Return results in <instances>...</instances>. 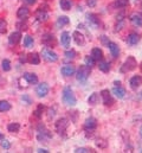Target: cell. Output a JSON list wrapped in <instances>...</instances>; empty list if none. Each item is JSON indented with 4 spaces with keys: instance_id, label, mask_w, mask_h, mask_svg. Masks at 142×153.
Instances as JSON below:
<instances>
[{
    "instance_id": "cell-1",
    "label": "cell",
    "mask_w": 142,
    "mask_h": 153,
    "mask_svg": "<svg viewBox=\"0 0 142 153\" xmlns=\"http://www.w3.org/2000/svg\"><path fill=\"white\" fill-rule=\"evenodd\" d=\"M63 102L65 103V105H68V106H75L76 105V96H75V94L72 93V90H71V88L69 87H65L64 89H63Z\"/></svg>"
},
{
    "instance_id": "cell-2",
    "label": "cell",
    "mask_w": 142,
    "mask_h": 153,
    "mask_svg": "<svg viewBox=\"0 0 142 153\" xmlns=\"http://www.w3.org/2000/svg\"><path fill=\"white\" fill-rule=\"evenodd\" d=\"M136 67H138L136 59H135L133 56H130V57H128V58L126 59V62L123 63V65H122V68H121V73L133 71V70L136 69Z\"/></svg>"
},
{
    "instance_id": "cell-3",
    "label": "cell",
    "mask_w": 142,
    "mask_h": 153,
    "mask_svg": "<svg viewBox=\"0 0 142 153\" xmlns=\"http://www.w3.org/2000/svg\"><path fill=\"white\" fill-rule=\"evenodd\" d=\"M90 71H91V68H89L88 65H81L78 71H77V79L81 81V82H84L88 79V77L90 76Z\"/></svg>"
},
{
    "instance_id": "cell-4",
    "label": "cell",
    "mask_w": 142,
    "mask_h": 153,
    "mask_svg": "<svg viewBox=\"0 0 142 153\" xmlns=\"http://www.w3.org/2000/svg\"><path fill=\"white\" fill-rule=\"evenodd\" d=\"M68 126H69V120H68L67 117L58 119V120L56 121V123H55V128H56V131H57L59 134L65 133V131H67Z\"/></svg>"
},
{
    "instance_id": "cell-5",
    "label": "cell",
    "mask_w": 142,
    "mask_h": 153,
    "mask_svg": "<svg viewBox=\"0 0 142 153\" xmlns=\"http://www.w3.org/2000/svg\"><path fill=\"white\" fill-rule=\"evenodd\" d=\"M47 8H49L47 5H41V6H39V8L37 10V12H36V18H37L39 22H45V20L49 18Z\"/></svg>"
},
{
    "instance_id": "cell-6",
    "label": "cell",
    "mask_w": 142,
    "mask_h": 153,
    "mask_svg": "<svg viewBox=\"0 0 142 153\" xmlns=\"http://www.w3.org/2000/svg\"><path fill=\"white\" fill-rule=\"evenodd\" d=\"M41 56L45 61L47 62H57L58 61V56L56 52H53L52 50L50 49H43L41 50Z\"/></svg>"
},
{
    "instance_id": "cell-7",
    "label": "cell",
    "mask_w": 142,
    "mask_h": 153,
    "mask_svg": "<svg viewBox=\"0 0 142 153\" xmlns=\"http://www.w3.org/2000/svg\"><path fill=\"white\" fill-rule=\"evenodd\" d=\"M101 96H102V101H103L104 106H106V107H111V106L115 103V101H114L112 96L110 95L109 90H106V89L102 90V91H101Z\"/></svg>"
},
{
    "instance_id": "cell-8",
    "label": "cell",
    "mask_w": 142,
    "mask_h": 153,
    "mask_svg": "<svg viewBox=\"0 0 142 153\" xmlns=\"http://www.w3.org/2000/svg\"><path fill=\"white\" fill-rule=\"evenodd\" d=\"M87 19H88L89 24H90L92 27H95V29H97V27L101 25V20H100V18H98L96 14H94V13H89V14H87Z\"/></svg>"
},
{
    "instance_id": "cell-9",
    "label": "cell",
    "mask_w": 142,
    "mask_h": 153,
    "mask_svg": "<svg viewBox=\"0 0 142 153\" xmlns=\"http://www.w3.org/2000/svg\"><path fill=\"white\" fill-rule=\"evenodd\" d=\"M41 42H43V44L46 45V46H52V48H53V46L56 45V38H55V36H53V35H50V33L44 35L43 38H41Z\"/></svg>"
},
{
    "instance_id": "cell-10",
    "label": "cell",
    "mask_w": 142,
    "mask_h": 153,
    "mask_svg": "<svg viewBox=\"0 0 142 153\" xmlns=\"http://www.w3.org/2000/svg\"><path fill=\"white\" fill-rule=\"evenodd\" d=\"M47 93H49V85H47V83L43 82V83H40V84L37 87V95H38L39 97L46 96Z\"/></svg>"
},
{
    "instance_id": "cell-11",
    "label": "cell",
    "mask_w": 142,
    "mask_h": 153,
    "mask_svg": "<svg viewBox=\"0 0 142 153\" xmlns=\"http://www.w3.org/2000/svg\"><path fill=\"white\" fill-rule=\"evenodd\" d=\"M97 127V120L95 117H88L84 122V128L85 129H89V131H92Z\"/></svg>"
},
{
    "instance_id": "cell-12",
    "label": "cell",
    "mask_w": 142,
    "mask_h": 153,
    "mask_svg": "<svg viewBox=\"0 0 142 153\" xmlns=\"http://www.w3.org/2000/svg\"><path fill=\"white\" fill-rule=\"evenodd\" d=\"M129 84H130V88L133 90H136L139 87H141L142 84V77L141 76H133L129 81Z\"/></svg>"
},
{
    "instance_id": "cell-13",
    "label": "cell",
    "mask_w": 142,
    "mask_h": 153,
    "mask_svg": "<svg viewBox=\"0 0 142 153\" xmlns=\"http://www.w3.org/2000/svg\"><path fill=\"white\" fill-rule=\"evenodd\" d=\"M20 39H21V33L18 32V31H16V32H12V33L10 35V37H8V43H10L11 45H17V44L20 42Z\"/></svg>"
},
{
    "instance_id": "cell-14",
    "label": "cell",
    "mask_w": 142,
    "mask_h": 153,
    "mask_svg": "<svg viewBox=\"0 0 142 153\" xmlns=\"http://www.w3.org/2000/svg\"><path fill=\"white\" fill-rule=\"evenodd\" d=\"M108 48H109V50H110V52H111V56H112L114 58H117L118 55H120V48H118V45H117L116 43L109 42Z\"/></svg>"
},
{
    "instance_id": "cell-15",
    "label": "cell",
    "mask_w": 142,
    "mask_h": 153,
    "mask_svg": "<svg viewBox=\"0 0 142 153\" xmlns=\"http://www.w3.org/2000/svg\"><path fill=\"white\" fill-rule=\"evenodd\" d=\"M29 16H30V10H29L27 7H25V6L20 7V8L18 10V12H17V17H18L20 20L26 19Z\"/></svg>"
},
{
    "instance_id": "cell-16",
    "label": "cell",
    "mask_w": 142,
    "mask_h": 153,
    "mask_svg": "<svg viewBox=\"0 0 142 153\" xmlns=\"http://www.w3.org/2000/svg\"><path fill=\"white\" fill-rule=\"evenodd\" d=\"M130 22L135 25V26H142V14L141 13H133L130 16Z\"/></svg>"
},
{
    "instance_id": "cell-17",
    "label": "cell",
    "mask_w": 142,
    "mask_h": 153,
    "mask_svg": "<svg viewBox=\"0 0 142 153\" xmlns=\"http://www.w3.org/2000/svg\"><path fill=\"white\" fill-rule=\"evenodd\" d=\"M112 93L116 95V97H118V99H123L124 96H126V90H124V88H122L120 84H116L114 88H112Z\"/></svg>"
},
{
    "instance_id": "cell-18",
    "label": "cell",
    "mask_w": 142,
    "mask_h": 153,
    "mask_svg": "<svg viewBox=\"0 0 142 153\" xmlns=\"http://www.w3.org/2000/svg\"><path fill=\"white\" fill-rule=\"evenodd\" d=\"M139 42H140V35L139 33H135V32H132L128 36V38H127V43L129 45H136Z\"/></svg>"
},
{
    "instance_id": "cell-19",
    "label": "cell",
    "mask_w": 142,
    "mask_h": 153,
    "mask_svg": "<svg viewBox=\"0 0 142 153\" xmlns=\"http://www.w3.org/2000/svg\"><path fill=\"white\" fill-rule=\"evenodd\" d=\"M91 57L95 61H101L103 58V51L100 48H94L92 51H91Z\"/></svg>"
},
{
    "instance_id": "cell-20",
    "label": "cell",
    "mask_w": 142,
    "mask_h": 153,
    "mask_svg": "<svg viewBox=\"0 0 142 153\" xmlns=\"http://www.w3.org/2000/svg\"><path fill=\"white\" fill-rule=\"evenodd\" d=\"M61 71H62V74H63L64 76H72L76 70H75V67H73V65L68 64V65H64Z\"/></svg>"
},
{
    "instance_id": "cell-21",
    "label": "cell",
    "mask_w": 142,
    "mask_h": 153,
    "mask_svg": "<svg viewBox=\"0 0 142 153\" xmlns=\"http://www.w3.org/2000/svg\"><path fill=\"white\" fill-rule=\"evenodd\" d=\"M73 40L76 42L77 45H84V43H85L84 36H83L79 31H75V32H73Z\"/></svg>"
},
{
    "instance_id": "cell-22",
    "label": "cell",
    "mask_w": 142,
    "mask_h": 153,
    "mask_svg": "<svg viewBox=\"0 0 142 153\" xmlns=\"http://www.w3.org/2000/svg\"><path fill=\"white\" fill-rule=\"evenodd\" d=\"M27 62L31 64H39L40 63V57L37 52H32L27 55Z\"/></svg>"
},
{
    "instance_id": "cell-23",
    "label": "cell",
    "mask_w": 142,
    "mask_h": 153,
    "mask_svg": "<svg viewBox=\"0 0 142 153\" xmlns=\"http://www.w3.org/2000/svg\"><path fill=\"white\" fill-rule=\"evenodd\" d=\"M24 78H25L26 82L30 83V84H36V83L38 82L37 75H36V74H32V73H25V74H24Z\"/></svg>"
},
{
    "instance_id": "cell-24",
    "label": "cell",
    "mask_w": 142,
    "mask_h": 153,
    "mask_svg": "<svg viewBox=\"0 0 142 153\" xmlns=\"http://www.w3.org/2000/svg\"><path fill=\"white\" fill-rule=\"evenodd\" d=\"M70 35H69V32H63L62 33V36H61V43H62V45L64 46V48H69V45H70Z\"/></svg>"
},
{
    "instance_id": "cell-25",
    "label": "cell",
    "mask_w": 142,
    "mask_h": 153,
    "mask_svg": "<svg viewBox=\"0 0 142 153\" xmlns=\"http://www.w3.org/2000/svg\"><path fill=\"white\" fill-rule=\"evenodd\" d=\"M98 100H100V96H98V94H97V93H92V94L89 96V99H88V102H89V105H91V106H95V105H97V103H98Z\"/></svg>"
},
{
    "instance_id": "cell-26",
    "label": "cell",
    "mask_w": 142,
    "mask_h": 153,
    "mask_svg": "<svg viewBox=\"0 0 142 153\" xmlns=\"http://www.w3.org/2000/svg\"><path fill=\"white\" fill-rule=\"evenodd\" d=\"M7 129H8V132H11V133H18L19 129H20V125L17 123V122L10 123V125L7 126Z\"/></svg>"
},
{
    "instance_id": "cell-27",
    "label": "cell",
    "mask_w": 142,
    "mask_h": 153,
    "mask_svg": "<svg viewBox=\"0 0 142 153\" xmlns=\"http://www.w3.org/2000/svg\"><path fill=\"white\" fill-rule=\"evenodd\" d=\"M69 23H70V20H69V18L67 16H62L57 20V25L58 26H64V25H68Z\"/></svg>"
},
{
    "instance_id": "cell-28",
    "label": "cell",
    "mask_w": 142,
    "mask_h": 153,
    "mask_svg": "<svg viewBox=\"0 0 142 153\" xmlns=\"http://www.w3.org/2000/svg\"><path fill=\"white\" fill-rule=\"evenodd\" d=\"M98 68H100V70L103 71V73H109V70H110V64H109L108 62L102 61V62H100Z\"/></svg>"
},
{
    "instance_id": "cell-29",
    "label": "cell",
    "mask_w": 142,
    "mask_h": 153,
    "mask_svg": "<svg viewBox=\"0 0 142 153\" xmlns=\"http://www.w3.org/2000/svg\"><path fill=\"white\" fill-rule=\"evenodd\" d=\"M59 5H61V8L64 10V11H69L71 8L70 0H61V1H59Z\"/></svg>"
},
{
    "instance_id": "cell-30",
    "label": "cell",
    "mask_w": 142,
    "mask_h": 153,
    "mask_svg": "<svg viewBox=\"0 0 142 153\" xmlns=\"http://www.w3.org/2000/svg\"><path fill=\"white\" fill-rule=\"evenodd\" d=\"M11 109V105L7 101H0V112H7Z\"/></svg>"
},
{
    "instance_id": "cell-31",
    "label": "cell",
    "mask_w": 142,
    "mask_h": 153,
    "mask_svg": "<svg viewBox=\"0 0 142 153\" xmlns=\"http://www.w3.org/2000/svg\"><path fill=\"white\" fill-rule=\"evenodd\" d=\"M44 109H45V107H44L43 105H39V106L37 107V109L35 111V116H36V117L40 119V117H41V115H43V112H44Z\"/></svg>"
},
{
    "instance_id": "cell-32",
    "label": "cell",
    "mask_w": 142,
    "mask_h": 153,
    "mask_svg": "<svg viewBox=\"0 0 142 153\" xmlns=\"http://www.w3.org/2000/svg\"><path fill=\"white\" fill-rule=\"evenodd\" d=\"M33 45V38L31 36H26L24 38V46L25 48H31Z\"/></svg>"
},
{
    "instance_id": "cell-33",
    "label": "cell",
    "mask_w": 142,
    "mask_h": 153,
    "mask_svg": "<svg viewBox=\"0 0 142 153\" xmlns=\"http://www.w3.org/2000/svg\"><path fill=\"white\" fill-rule=\"evenodd\" d=\"M1 65H2V70L4 71H10L11 70V62L8 59H4Z\"/></svg>"
},
{
    "instance_id": "cell-34",
    "label": "cell",
    "mask_w": 142,
    "mask_h": 153,
    "mask_svg": "<svg viewBox=\"0 0 142 153\" xmlns=\"http://www.w3.org/2000/svg\"><path fill=\"white\" fill-rule=\"evenodd\" d=\"M64 56H65L67 59H73L76 57V51L75 50H68V51H65Z\"/></svg>"
},
{
    "instance_id": "cell-35",
    "label": "cell",
    "mask_w": 142,
    "mask_h": 153,
    "mask_svg": "<svg viewBox=\"0 0 142 153\" xmlns=\"http://www.w3.org/2000/svg\"><path fill=\"white\" fill-rule=\"evenodd\" d=\"M6 31H7V23L4 19H1L0 20V35L6 33Z\"/></svg>"
},
{
    "instance_id": "cell-36",
    "label": "cell",
    "mask_w": 142,
    "mask_h": 153,
    "mask_svg": "<svg viewBox=\"0 0 142 153\" xmlns=\"http://www.w3.org/2000/svg\"><path fill=\"white\" fill-rule=\"evenodd\" d=\"M128 2H129V0H115V6L122 8V7H126L128 5Z\"/></svg>"
},
{
    "instance_id": "cell-37",
    "label": "cell",
    "mask_w": 142,
    "mask_h": 153,
    "mask_svg": "<svg viewBox=\"0 0 142 153\" xmlns=\"http://www.w3.org/2000/svg\"><path fill=\"white\" fill-rule=\"evenodd\" d=\"M85 65H88L89 68H92L95 65V59L92 57H90V56H87L85 57Z\"/></svg>"
},
{
    "instance_id": "cell-38",
    "label": "cell",
    "mask_w": 142,
    "mask_h": 153,
    "mask_svg": "<svg viewBox=\"0 0 142 153\" xmlns=\"http://www.w3.org/2000/svg\"><path fill=\"white\" fill-rule=\"evenodd\" d=\"M76 153H94L95 151L92 150V149H87V147H81V149H77Z\"/></svg>"
},
{
    "instance_id": "cell-39",
    "label": "cell",
    "mask_w": 142,
    "mask_h": 153,
    "mask_svg": "<svg viewBox=\"0 0 142 153\" xmlns=\"http://www.w3.org/2000/svg\"><path fill=\"white\" fill-rule=\"evenodd\" d=\"M96 145H97L100 149H106L108 144H106V141L104 139H98V140L96 141Z\"/></svg>"
},
{
    "instance_id": "cell-40",
    "label": "cell",
    "mask_w": 142,
    "mask_h": 153,
    "mask_svg": "<svg viewBox=\"0 0 142 153\" xmlns=\"http://www.w3.org/2000/svg\"><path fill=\"white\" fill-rule=\"evenodd\" d=\"M1 146H2V149H5V150H8L10 149V143L6 140V139H2V141H1Z\"/></svg>"
},
{
    "instance_id": "cell-41",
    "label": "cell",
    "mask_w": 142,
    "mask_h": 153,
    "mask_svg": "<svg viewBox=\"0 0 142 153\" xmlns=\"http://www.w3.org/2000/svg\"><path fill=\"white\" fill-rule=\"evenodd\" d=\"M17 26H18L20 30H27V24H26V23H18Z\"/></svg>"
},
{
    "instance_id": "cell-42",
    "label": "cell",
    "mask_w": 142,
    "mask_h": 153,
    "mask_svg": "<svg viewBox=\"0 0 142 153\" xmlns=\"http://www.w3.org/2000/svg\"><path fill=\"white\" fill-rule=\"evenodd\" d=\"M96 2H97V0H87L88 6H90V7H95L96 6Z\"/></svg>"
},
{
    "instance_id": "cell-43",
    "label": "cell",
    "mask_w": 142,
    "mask_h": 153,
    "mask_svg": "<svg viewBox=\"0 0 142 153\" xmlns=\"http://www.w3.org/2000/svg\"><path fill=\"white\" fill-rule=\"evenodd\" d=\"M19 61H20V63H25V62H27V56L26 55H20V57H19Z\"/></svg>"
},
{
    "instance_id": "cell-44",
    "label": "cell",
    "mask_w": 142,
    "mask_h": 153,
    "mask_svg": "<svg viewBox=\"0 0 142 153\" xmlns=\"http://www.w3.org/2000/svg\"><path fill=\"white\" fill-rule=\"evenodd\" d=\"M101 40H102V43H103L104 45H106V46H108V44H109V40H106V36H102V37H101Z\"/></svg>"
},
{
    "instance_id": "cell-45",
    "label": "cell",
    "mask_w": 142,
    "mask_h": 153,
    "mask_svg": "<svg viewBox=\"0 0 142 153\" xmlns=\"http://www.w3.org/2000/svg\"><path fill=\"white\" fill-rule=\"evenodd\" d=\"M25 4H27V5H33V4H36V1L37 0H23Z\"/></svg>"
},
{
    "instance_id": "cell-46",
    "label": "cell",
    "mask_w": 142,
    "mask_h": 153,
    "mask_svg": "<svg viewBox=\"0 0 142 153\" xmlns=\"http://www.w3.org/2000/svg\"><path fill=\"white\" fill-rule=\"evenodd\" d=\"M23 100H25V101L27 102V105H31V100H30V97H29V96L24 95V96H23Z\"/></svg>"
},
{
    "instance_id": "cell-47",
    "label": "cell",
    "mask_w": 142,
    "mask_h": 153,
    "mask_svg": "<svg viewBox=\"0 0 142 153\" xmlns=\"http://www.w3.org/2000/svg\"><path fill=\"white\" fill-rule=\"evenodd\" d=\"M38 152H40V153H41V152L47 153V152H49V151H46V150H41V149H40V150H38Z\"/></svg>"
},
{
    "instance_id": "cell-48",
    "label": "cell",
    "mask_w": 142,
    "mask_h": 153,
    "mask_svg": "<svg viewBox=\"0 0 142 153\" xmlns=\"http://www.w3.org/2000/svg\"><path fill=\"white\" fill-rule=\"evenodd\" d=\"M140 135L142 137V127H141V129H140Z\"/></svg>"
},
{
    "instance_id": "cell-49",
    "label": "cell",
    "mask_w": 142,
    "mask_h": 153,
    "mask_svg": "<svg viewBox=\"0 0 142 153\" xmlns=\"http://www.w3.org/2000/svg\"><path fill=\"white\" fill-rule=\"evenodd\" d=\"M1 139H2V134H0V140H1Z\"/></svg>"
},
{
    "instance_id": "cell-50",
    "label": "cell",
    "mask_w": 142,
    "mask_h": 153,
    "mask_svg": "<svg viewBox=\"0 0 142 153\" xmlns=\"http://www.w3.org/2000/svg\"><path fill=\"white\" fill-rule=\"evenodd\" d=\"M140 69H141V73H142V63H141V65H140Z\"/></svg>"
},
{
    "instance_id": "cell-51",
    "label": "cell",
    "mask_w": 142,
    "mask_h": 153,
    "mask_svg": "<svg viewBox=\"0 0 142 153\" xmlns=\"http://www.w3.org/2000/svg\"><path fill=\"white\" fill-rule=\"evenodd\" d=\"M46 1H50V0H46Z\"/></svg>"
}]
</instances>
